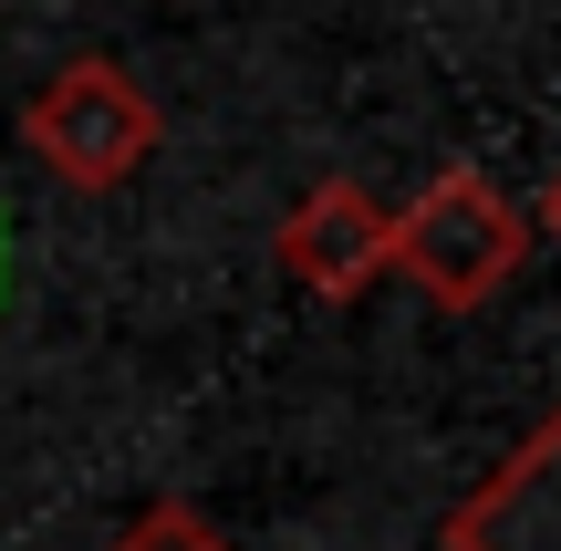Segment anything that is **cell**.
Segmentation results:
<instances>
[{"instance_id":"6da1fadb","label":"cell","mask_w":561,"mask_h":551,"mask_svg":"<svg viewBox=\"0 0 561 551\" xmlns=\"http://www.w3.org/2000/svg\"><path fill=\"white\" fill-rule=\"evenodd\" d=\"M520 261H530V219L489 167H437V187L396 208V250H385V271L416 282L437 312L500 302L520 282Z\"/></svg>"},{"instance_id":"7a4b0ae2","label":"cell","mask_w":561,"mask_h":551,"mask_svg":"<svg viewBox=\"0 0 561 551\" xmlns=\"http://www.w3.org/2000/svg\"><path fill=\"white\" fill-rule=\"evenodd\" d=\"M21 136H32V157L53 167L62 187H125L157 157V104H146V83L125 73V62L83 53L21 104Z\"/></svg>"},{"instance_id":"3957f363","label":"cell","mask_w":561,"mask_h":551,"mask_svg":"<svg viewBox=\"0 0 561 551\" xmlns=\"http://www.w3.org/2000/svg\"><path fill=\"white\" fill-rule=\"evenodd\" d=\"M385 250H396V208L354 177H322L312 198L280 219V271L322 302H354V291L385 282Z\"/></svg>"},{"instance_id":"277c9868","label":"cell","mask_w":561,"mask_h":551,"mask_svg":"<svg viewBox=\"0 0 561 551\" xmlns=\"http://www.w3.org/2000/svg\"><path fill=\"white\" fill-rule=\"evenodd\" d=\"M447 551H561V406L447 510Z\"/></svg>"},{"instance_id":"5b68a950","label":"cell","mask_w":561,"mask_h":551,"mask_svg":"<svg viewBox=\"0 0 561 551\" xmlns=\"http://www.w3.org/2000/svg\"><path fill=\"white\" fill-rule=\"evenodd\" d=\"M115 551H229V541L208 531L198 510H178V500H167V510H146V520H136V531H125Z\"/></svg>"},{"instance_id":"8992f818","label":"cell","mask_w":561,"mask_h":551,"mask_svg":"<svg viewBox=\"0 0 561 551\" xmlns=\"http://www.w3.org/2000/svg\"><path fill=\"white\" fill-rule=\"evenodd\" d=\"M551 240H561V177H551Z\"/></svg>"}]
</instances>
